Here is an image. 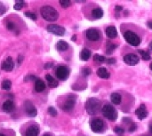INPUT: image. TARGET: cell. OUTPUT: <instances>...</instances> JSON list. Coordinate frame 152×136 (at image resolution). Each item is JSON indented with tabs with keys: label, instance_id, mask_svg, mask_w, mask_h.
Listing matches in <instances>:
<instances>
[{
	"label": "cell",
	"instance_id": "cell-44",
	"mask_svg": "<svg viewBox=\"0 0 152 136\" xmlns=\"http://www.w3.org/2000/svg\"><path fill=\"white\" fill-rule=\"evenodd\" d=\"M71 39L73 40V41H76V39H77V38H76V35H74V36L72 37V38H71Z\"/></svg>",
	"mask_w": 152,
	"mask_h": 136
},
{
	"label": "cell",
	"instance_id": "cell-24",
	"mask_svg": "<svg viewBox=\"0 0 152 136\" xmlns=\"http://www.w3.org/2000/svg\"><path fill=\"white\" fill-rule=\"evenodd\" d=\"M1 87L3 90H10L11 87H12V82L9 80H4L2 84H1Z\"/></svg>",
	"mask_w": 152,
	"mask_h": 136
},
{
	"label": "cell",
	"instance_id": "cell-40",
	"mask_svg": "<svg viewBox=\"0 0 152 136\" xmlns=\"http://www.w3.org/2000/svg\"><path fill=\"white\" fill-rule=\"evenodd\" d=\"M121 10H123V7L121 6H116V11H121Z\"/></svg>",
	"mask_w": 152,
	"mask_h": 136
},
{
	"label": "cell",
	"instance_id": "cell-14",
	"mask_svg": "<svg viewBox=\"0 0 152 136\" xmlns=\"http://www.w3.org/2000/svg\"><path fill=\"white\" fill-rule=\"evenodd\" d=\"M38 134H39V127L35 125H32L30 127H28V129L25 132L26 136H37Z\"/></svg>",
	"mask_w": 152,
	"mask_h": 136
},
{
	"label": "cell",
	"instance_id": "cell-43",
	"mask_svg": "<svg viewBox=\"0 0 152 136\" xmlns=\"http://www.w3.org/2000/svg\"><path fill=\"white\" fill-rule=\"evenodd\" d=\"M149 48L152 51V41L150 42V44H149Z\"/></svg>",
	"mask_w": 152,
	"mask_h": 136
},
{
	"label": "cell",
	"instance_id": "cell-21",
	"mask_svg": "<svg viewBox=\"0 0 152 136\" xmlns=\"http://www.w3.org/2000/svg\"><path fill=\"white\" fill-rule=\"evenodd\" d=\"M110 101H112V103L118 105L121 102V95L117 93H113L111 95H110Z\"/></svg>",
	"mask_w": 152,
	"mask_h": 136
},
{
	"label": "cell",
	"instance_id": "cell-31",
	"mask_svg": "<svg viewBox=\"0 0 152 136\" xmlns=\"http://www.w3.org/2000/svg\"><path fill=\"white\" fill-rule=\"evenodd\" d=\"M6 27H7V29H8L9 30H12V31H13V30H16V26H15V24L13 23V22H12V21L7 22Z\"/></svg>",
	"mask_w": 152,
	"mask_h": 136
},
{
	"label": "cell",
	"instance_id": "cell-8",
	"mask_svg": "<svg viewBox=\"0 0 152 136\" xmlns=\"http://www.w3.org/2000/svg\"><path fill=\"white\" fill-rule=\"evenodd\" d=\"M24 108H25V111H26L27 115L29 116V117H34L37 116V110L36 107L32 104V102H30V101H25V103H24Z\"/></svg>",
	"mask_w": 152,
	"mask_h": 136
},
{
	"label": "cell",
	"instance_id": "cell-29",
	"mask_svg": "<svg viewBox=\"0 0 152 136\" xmlns=\"http://www.w3.org/2000/svg\"><path fill=\"white\" fill-rule=\"evenodd\" d=\"M94 61H99V62H104V61H106V58L104 56L99 55V54H95L94 55Z\"/></svg>",
	"mask_w": 152,
	"mask_h": 136
},
{
	"label": "cell",
	"instance_id": "cell-18",
	"mask_svg": "<svg viewBox=\"0 0 152 136\" xmlns=\"http://www.w3.org/2000/svg\"><path fill=\"white\" fill-rule=\"evenodd\" d=\"M46 79L47 83H48V86L51 88H54V87H57L58 86V82L50 74H46Z\"/></svg>",
	"mask_w": 152,
	"mask_h": 136
},
{
	"label": "cell",
	"instance_id": "cell-42",
	"mask_svg": "<svg viewBox=\"0 0 152 136\" xmlns=\"http://www.w3.org/2000/svg\"><path fill=\"white\" fill-rule=\"evenodd\" d=\"M22 59H23V57H22V56H19L18 62H19V63H21V61H22Z\"/></svg>",
	"mask_w": 152,
	"mask_h": 136
},
{
	"label": "cell",
	"instance_id": "cell-23",
	"mask_svg": "<svg viewBox=\"0 0 152 136\" xmlns=\"http://www.w3.org/2000/svg\"><path fill=\"white\" fill-rule=\"evenodd\" d=\"M92 14L95 19H101L103 15V12L101 8H95L92 11Z\"/></svg>",
	"mask_w": 152,
	"mask_h": 136
},
{
	"label": "cell",
	"instance_id": "cell-33",
	"mask_svg": "<svg viewBox=\"0 0 152 136\" xmlns=\"http://www.w3.org/2000/svg\"><path fill=\"white\" fill-rule=\"evenodd\" d=\"M38 78L37 77H35L34 75H28V76H26L25 77V79H24V81L25 82H27V81H37Z\"/></svg>",
	"mask_w": 152,
	"mask_h": 136
},
{
	"label": "cell",
	"instance_id": "cell-32",
	"mask_svg": "<svg viewBox=\"0 0 152 136\" xmlns=\"http://www.w3.org/2000/svg\"><path fill=\"white\" fill-rule=\"evenodd\" d=\"M48 113L52 116V117H56L57 116V111L53 107H49L48 108Z\"/></svg>",
	"mask_w": 152,
	"mask_h": 136
},
{
	"label": "cell",
	"instance_id": "cell-27",
	"mask_svg": "<svg viewBox=\"0 0 152 136\" xmlns=\"http://www.w3.org/2000/svg\"><path fill=\"white\" fill-rule=\"evenodd\" d=\"M24 14H25L26 17H29V18H30V19L33 20V21H36V20H37L36 13H34V12H25Z\"/></svg>",
	"mask_w": 152,
	"mask_h": 136
},
{
	"label": "cell",
	"instance_id": "cell-35",
	"mask_svg": "<svg viewBox=\"0 0 152 136\" xmlns=\"http://www.w3.org/2000/svg\"><path fill=\"white\" fill-rule=\"evenodd\" d=\"M6 10H7V8L6 7V6L3 3L0 2V15H3L4 13L6 12Z\"/></svg>",
	"mask_w": 152,
	"mask_h": 136
},
{
	"label": "cell",
	"instance_id": "cell-39",
	"mask_svg": "<svg viewBox=\"0 0 152 136\" xmlns=\"http://www.w3.org/2000/svg\"><path fill=\"white\" fill-rule=\"evenodd\" d=\"M53 66V64L51 63V62H50V63H46V64L45 65V69H46V70H48V69H50V68H52Z\"/></svg>",
	"mask_w": 152,
	"mask_h": 136
},
{
	"label": "cell",
	"instance_id": "cell-2",
	"mask_svg": "<svg viewBox=\"0 0 152 136\" xmlns=\"http://www.w3.org/2000/svg\"><path fill=\"white\" fill-rule=\"evenodd\" d=\"M86 111L88 112V114L94 115L100 111V110L102 108V103L98 99L90 98L87 100L86 103Z\"/></svg>",
	"mask_w": 152,
	"mask_h": 136
},
{
	"label": "cell",
	"instance_id": "cell-41",
	"mask_svg": "<svg viewBox=\"0 0 152 136\" xmlns=\"http://www.w3.org/2000/svg\"><path fill=\"white\" fill-rule=\"evenodd\" d=\"M148 27L149 29H151L152 30V21H148Z\"/></svg>",
	"mask_w": 152,
	"mask_h": 136
},
{
	"label": "cell",
	"instance_id": "cell-34",
	"mask_svg": "<svg viewBox=\"0 0 152 136\" xmlns=\"http://www.w3.org/2000/svg\"><path fill=\"white\" fill-rule=\"evenodd\" d=\"M82 74L84 75L85 77L89 76L91 74V69H90V68H87V67L84 68V69L82 70Z\"/></svg>",
	"mask_w": 152,
	"mask_h": 136
},
{
	"label": "cell",
	"instance_id": "cell-25",
	"mask_svg": "<svg viewBox=\"0 0 152 136\" xmlns=\"http://www.w3.org/2000/svg\"><path fill=\"white\" fill-rule=\"evenodd\" d=\"M139 53L141 54V56L142 57V59L144 61H149L150 60V55L149 53L146 51H143V50H139Z\"/></svg>",
	"mask_w": 152,
	"mask_h": 136
},
{
	"label": "cell",
	"instance_id": "cell-10",
	"mask_svg": "<svg viewBox=\"0 0 152 136\" xmlns=\"http://www.w3.org/2000/svg\"><path fill=\"white\" fill-rule=\"evenodd\" d=\"M124 61H125L127 65L134 66L139 62V57L134 53H128L124 57Z\"/></svg>",
	"mask_w": 152,
	"mask_h": 136
},
{
	"label": "cell",
	"instance_id": "cell-3",
	"mask_svg": "<svg viewBox=\"0 0 152 136\" xmlns=\"http://www.w3.org/2000/svg\"><path fill=\"white\" fill-rule=\"evenodd\" d=\"M102 115L110 121H115L117 118V112L116 108L109 104H105L102 108Z\"/></svg>",
	"mask_w": 152,
	"mask_h": 136
},
{
	"label": "cell",
	"instance_id": "cell-1",
	"mask_svg": "<svg viewBox=\"0 0 152 136\" xmlns=\"http://www.w3.org/2000/svg\"><path fill=\"white\" fill-rule=\"evenodd\" d=\"M42 17L47 21H54L59 18V12L51 6H44L40 9Z\"/></svg>",
	"mask_w": 152,
	"mask_h": 136
},
{
	"label": "cell",
	"instance_id": "cell-6",
	"mask_svg": "<svg viewBox=\"0 0 152 136\" xmlns=\"http://www.w3.org/2000/svg\"><path fill=\"white\" fill-rule=\"evenodd\" d=\"M90 126H91V129L95 132V133H100L103 130L104 128V123L103 121L100 118H95V119H93L90 123Z\"/></svg>",
	"mask_w": 152,
	"mask_h": 136
},
{
	"label": "cell",
	"instance_id": "cell-12",
	"mask_svg": "<svg viewBox=\"0 0 152 136\" xmlns=\"http://www.w3.org/2000/svg\"><path fill=\"white\" fill-rule=\"evenodd\" d=\"M101 37L100 32L95 29H90L86 31V37L91 41H97Z\"/></svg>",
	"mask_w": 152,
	"mask_h": 136
},
{
	"label": "cell",
	"instance_id": "cell-28",
	"mask_svg": "<svg viewBox=\"0 0 152 136\" xmlns=\"http://www.w3.org/2000/svg\"><path fill=\"white\" fill-rule=\"evenodd\" d=\"M60 5L63 7V8H68L71 5V2L70 0H61L60 1Z\"/></svg>",
	"mask_w": 152,
	"mask_h": 136
},
{
	"label": "cell",
	"instance_id": "cell-37",
	"mask_svg": "<svg viewBox=\"0 0 152 136\" xmlns=\"http://www.w3.org/2000/svg\"><path fill=\"white\" fill-rule=\"evenodd\" d=\"M136 128H137L136 125L132 122V123H131V126H130V127H129V132H133V131L136 130Z\"/></svg>",
	"mask_w": 152,
	"mask_h": 136
},
{
	"label": "cell",
	"instance_id": "cell-46",
	"mask_svg": "<svg viewBox=\"0 0 152 136\" xmlns=\"http://www.w3.org/2000/svg\"><path fill=\"white\" fill-rule=\"evenodd\" d=\"M149 68H150V70H152V63H151V64L149 65Z\"/></svg>",
	"mask_w": 152,
	"mask_h": 136
},
{
	"label": "cell",
	"instance_id": "cell-11",
	"mask_svg": "<svg viewBox=\"0 0 152 136\" xmlns=\"http://www.w3.org/2000/svg\"><path fill=\"white\" fill-rule=\"evenodd\" d=\"M75 99L76 98L74 96H72V95L68 97L67 99V101L64 102V104L62 105V110L64 111H70L72 108H74L75 104H76V100Z\"/></svg>",
	"mask_w": 152,
	"mask_h": 136
},
{
	"label": "cell",
	"instance_id": "cell-16",
	"mask_svg": "<svg viewBox=\"0 0 152 136\" xmlns=\"http://www.w3.org/2000/svg\"><path fill=\"white\" fill-rule=\"evenodd\" d=\"M106 35L109 38H115L117 36V29L114 26H109L106 29Z\"/></svg>",
	"mask_w": 152,
	"mask_h": 136
},
{
	"label": "cell",
	"instance_id": "cell-4",
	"mask_svg": "<svg viewBox=\"0 0 152 136\" xmlns=\"http://www.w3.org/2000/svg\"><path fill=\"white\" fill-rule=\"evenodd\" d=\"M124 37H125L126 42L133 46H138L141 43V39L138 37V35L131 30H127L126 32H125Z\"/></svg>",
	"mask_w": 152,
	"mask_h": 136
},
{
	"label": "cell",
	"instance_id": "cell-45",
	"mask_svg": "<svg viewBox=\"0 0 152 136\" xmlns=\"http://www.w3.org/2000/svg\"><path fill=\"white\" fill-rule=\"evenodd\" d=\"M149 132H150V133H152V126H151L149 127Z\"/></svg>",
	"mask_w": 152,
	"mask_h": 136
},
{
	"label": "cell",
	"instance_id": "cell-17",
	"mask_svg": "<svg viewBox=\"0 0 152 136\" xmlns=\"http://www.w3.org/2000/svg\"><path fill=\"white\" fill-rule=\"evenodd\" d=\"M97 75H98V77H100L102 79L109 78V73L108 72L107 69H106V68H104V67L99 68L98 70H97Z\"/></svg>",
	"mask_w": 152,
	"mask_h": 136
},
{
	"label": "cell",
	"instance_id": "cell-20",
	"mask_svg": "<svg viewBox=\"0 0 152 136\" xmlns=\"http://www.w3.org/2000/svg\"><path fill=\"white\" fill-rule=\"evenodd\" d=\"M90 57H91V52L88 49L85 48V49H83L81 51V52H80V59L82 61H88L90 59Z\"/></svg>",
	"mask_w": 152,
	"mask_h": 136
},
{
	"label": "cell",
	"instance_id": "cell-13",
	"mask_svg": "<svg viewBox=\"0 0 152 136\" xmlns=\"http://www.w3.org/2000/svg\"><path fill=\"white\" fill-rule=\"evenodd\" d=\"M135 114L137 115V117H139V119H141V120H142V119H144L145 117H148V111H147L146 106H145L144 104H142V105L136 110Z\"/></svg>",
	"mask_w": 152,
	"mask_h": 136
},
{
	"label": "cell",
	"instance_id": "cell-36",
	"mask_svg": "<svg viewBox=\"0 0 152 136\" xmlns=\"http://www.w3.org/2000/svg\"><path fill=\"white\" fill-rule=\"evenodd\" d=\"M114 131H115V133H117L118 134H122V133H125V129L121 128V127H115L114 128Z\"/></svg>",
	"mask_w": 152,
	"mask_h": 136
},
{
	"label": "cell",
	"instance_id": "cell-19",
	"mask_svg": "<svg viewBox=\"0 0 152 136\" xmlns=\"http://www.w3.org/2000/svg\"><path fill=\"white\" fill-rule=\"evenodd\" d=\"M46 89V84L43 80L37 79L35 82V90L37 92H43Z\"/></svg>",
	"mask_w": 152,
	"mask_h": 136
},
{
	"label": "cell",
	"instance_id": "cell-9",
	"mask_svg": "<svg viewBox=\"0 0 152 136\" xmlns=\"http://www.w3.org/2000/svg\"><path fill=\"white\" fill-rule=\"evenodd\" d=\"M13 68H15V62H13V60L12 57H7L3 61L1 64V69L7 72L12 71L13 70Z\"/></svg>",
	"mask_w": 152,
	"mask_h": 136
},
{
	"label": "cell",
	"instance_id": "cell-26",
	"mask_svg": "<svg viewBox=\"0 0 152 136\" xmlns=\"http://www.w3.org/2000/svg\"><path fill=\"white\" fill-rule=\"evenodd\" d=\"M116 48H117V46L116 45L111 44V43L108 44L107 45V53H111Z\"/></svg>",
	"mask_w": 152,
	"mask_h": 136
},
{
	"label": "cell",
	"instance_id": "cell-15",
	"mask_svg": "<svg viewBox=\"0 0 152 136\" xmlns=\"http://www.w3.org/2000/svg\"><path fill=\"white\" fill-rule=\"evenodd\" d=\"M3 110L5 112H12L13 110H15V103H13L12 101H6L3 103Z\"/></svg>",
	"mask_w": 152,
	"mask_h": 136
},
{
	"label": "cell",
	"instance_id": "cell-47",
	"mask_svg": "<svg viewBox=\"0 0 152 136\" xmlns=\"http://www.w3.org/2000/svg\"><path fill=\"white\" fill-rule=\"evenodd\" d=\"M0 136H6L5 134H3V133H0Z\"/></svg>",
	"mask_w": 152,
	"mask_h": 136
},
{
	"label": "cell",
	"instance_id": "cell-7",
	"mask_svg": "<svg viewBox=\"0 0 152 136\" xmlns=\"http://www.w3.org/2000/svg\"><path fill=\"white\" fill-rule=\"evenodd\" d=\"M70 75V70L65 66H59L56 70V77L60 80H66Z\"/></svg>",
	"mask_w": 152,
	"mask_h": 136
},
{
	"label": "cell",
	"instance_id": "cell-38",
	"mask_svg": "<svg viewBox=\"0 0 152 136\" xmlns=\"http://www.w3.org/2000/svg\"><path fill=\"white\" fill-rule=\"evenodd\" d=\"M107 62H108V64H114V63L116 62V60L113 59V58H110V59H108V60L107 61Z\"/></svg>",
	"mask_w": 152,
	"mask_h": 136
},
{
	"label": "cell",
	"instance_id": "cell-22",
	"mask_svg": "<svg viewBox=\"0 0 152 136\" xmlns=\"http://www.w3.org/2000/svg\"><path fill=\"white\" fill-rule=\"evenodd\" d=\"M68 44L66 43L65 41H63V40H61V41H59L56 44V49L58 51H61V52L66 51V50H68Z\"/></svg>",
	"mask_w": 152,
	"mask_h": 136
},
{
	"label": "cell",
	"instance_id": "cell-30",
	"mask_svg": "<svg viewBox=\"0 0 152 136\" xmlns=\"http://www.w3.org/2000/svg\"><path fill=\"white\" fill-rule=\"evenodd\" d=\"M23 6H24V2L23 1H17L15 3V5L13 6V8L18 11V10H21L23 7Z\"/></svg>",
	"mask_w": 152,
	"mask_h": 136
},
{
	"label": "cell",
	"instance_id": "cell-5",
	"mask_svg": "<svg viewBox=\"0 0 152 136\" xmlns=\"http://www.w3.org/2000/svg\"><path fill=\"white\" fill-rule=\"evenodd\" d=\"M47 30L48 32L57 36H62L65 33V29L63 27L57 24H49L47 26Z\"/></svg>",
	"mask_w": 152,
	"mask_h": 136
},
{
	"label": "cell",
	"instance_id": "cell-48",
	"mask_svg": "<svg viewBox=\"0 0 152 136\" xmlns=\"http://www.w3.org/2000/svg\"><path fill=\"white\" fill-rule=\"evenodd\" d=\"M44 136H51V135H50V134H45Z\"/></svg>",
	"mask_w": 152,
	"mask_h": 136
}]
</instances>
